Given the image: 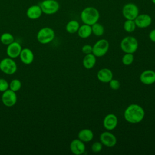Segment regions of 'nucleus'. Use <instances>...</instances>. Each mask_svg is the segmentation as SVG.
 I'll use <instances>...</instances> for the list:
<instances>
[{
	"label": "nucleus",
	"mask_w": 155,
	"mask_h": 155,
	"mask_svg": "<svg viewBox=\"0 0 155 155\" xmlns=\"http://www.w3.org/2000/svg\"><path fill=\"white\" fill-rule=\"evenodd\" d=\"M145 111L138 104H133L128 105L124 111V117L127 122L130 124H137L144 118Z\"/></svg>",
	"instance_id": "f257e3e1"
},
{
	"label": "nucleus",
	"mask_w": 155,
	"mask_h": 155,
	"mask_svg": "<svg viewBox=\"0 0 155 155\" xmlns=\"http://www.w3.org/2000/svg\"><path fill=\"white\" fill-rule=\"evenodd\" d=\"M81 18L85 24L92 25L99 20V12L94 7H86L82 11L81 13Z\"/></svg>",
	"instance_id": "f03ea898"
},
{
	"label": "nucleus",
	"mask_w": 155,
	"mask_h": 155,
	"mask_svg": "<svg viewBox=\"0 0 155 155\" xmlns=\"http://www.w3.org/2000/svg\"><path fill=\"white\" fill-rule=\"evenodd\" d=\"M120 48L125 53H134L138 48V41L133 36H126L120 42Z\"/></svg>",
	"instance_id": "7ed1b4c3"
},
{
	"label": "nucleus",
	"mask_w": 155,
	"mask_h": 155,
	"mask_svg": "<svg viewBox=\"0 0 155 155\" xmlns=\"http://www.w3.org/2000/svg\"><path fill=\"white\" fill-rule=\"evenodd\" d=\"M54 31L52 28L44 27L38 32L37 39L40 43L46 44L51 42L54 38Z\"/></svg>",
	"instance_id": "20e7f679"
},
{
	"label": "nucleus",
	"mask_w": 155,
	"mask_h": 155,
	"mask_svg": "<svg viewBox=\"0 0 155 155\" xmlns=\"http://www.w3.org/2000/svg\"><path fill=\"white\" fill-rule=\"evenodd\" d=\"M109 49V42L107 40L102 39L97 41L93 46L92 53L96 57L104 56Z\"/></svg>",
	"instance_id": "39448f33"
},
{
	"label": "nucleus",
	"mask_w": 155,
	"mask_h": 155,
	"mask_svg": "<svg viewBox=\"0 0 155 155\" xmlns=\"http://www.w3.org/2000/svg\"><path fill=\"white\" fill-rule=\"evenodd\" d=\"M0 70L5 74L11 75L16 71L17 65L12 58H6L0 62Z\"/></svg>",
	"instance_id": "423d86ee"
},
{
	"label": "nucleus",
	"mask_w": 155,
	"mask_h": 155,
	"mask_svg": "<svg viewBox=\"0 0 155 155\" xmlns=\"http://www.w3.org/2000/svg\"><path fill=\"white\" fill-rule=\"evenodd\" d=\"M42 12L47 15H52L58 12L59 8V3L55 0H44L39 5Z\"/></svg>",
	"instance_id": "0eeeda50"
},
{
	"label": "nucleus",
	"mask_w": 155,
	"mask_h": 155,
	"mask_svg": "<svg viewBox=\"0 0 155 155\" xmlns=\"http://www.w3.org/2000/svg\"><path fill=\"white\" fill-rule=\"evenodd\" d=\"M123 16L128 20H134L139 15L138 7L133 3L125 4L122 8Z\"/></svg>",
	"instance_id": "6e6552de"
},
{
	"label": "nucleus",
	"mask_w": 155,
	"mask_h": 155,
	"mask_svg": "<svg viewBox=\"0 0 155 155\" xmlns=\"http://www.w3.org/2000/svg\"><path fill=\"white\" fill-rule=\"evenodd\" d=\"M2 102L6 107H10L13 106L17 101V96L15 91L12 90H7L4 91L1 97Z\"/></svg>",
	"instance_id": "1a4fd4ad"
},
{
	"label": "nucleus",
	"mask_w": 155,
	"mask_h": 155,
	"mask_svg": "<svg viewBox=\"0 0 155 155\" xmlns=\"http://www.w3.org/2000/svg\"><path fill=\"white\" fill-rule=\"evenodd\" d=\"M99 139L102 145L107 147H113L117 143L116 136L109 131L102 132L100 135Z\"/></svg>",
	"instance_id": "9d476101"
},
{
	"label": "nucleus",
	"mask_w": 155,
	"mask_h": 155,
	"mask_svg": "<svg viewBox=\"0 0 155 155\" xmlns=\"http://www.w3.org/2000/svg\"><path fill=\"white\" fill-rule=\"evenodd\" d=\"M70 148L71 153L75 155L82 154L85 151V146L84 142L79 139H73L71 142Z\"/></svg>",
	"instance_id": "9b49d317"
},
{
	"label": "nucleus",
	"mask_w": 155,
	"mask_h": 155,
	"mask_svg": "<svg viewBox=\"0 0 155 155\" xmlns=\"http://www.w3.org/2000/svg\"><path fill=\"white\" fill-rule=\"evenodd\" d=\"M117 117L114 114H108L104 119L103 126L108 131L114 130L117 125Z\"/></svg>",
	"instance_id": "f8f14e48"
},
{
	"label": "nucleus",
	"mask_w": 155,
	"mask_h": 155,
	"mask_svg": "<svg viewBox=\"0 0 155 155\" xmlns=\"http://www.w3.org/2000/svg\"><path fill=\"white\" fill-rule=\"evenodd\" d=\"M140 82L145 85H151L155 82V71L152 70H146L140 75Z\"/></svg>",
	"instance_id": "ddd939ff"
},
{
	"label": "nucleus",
	"mask_w": 155,
	"mask_h": 155,
	"mask_svg": "<svg viewBox=\"0 0 155 155\" xmlns=\"http://www.w3.org/2000/svg\"><path fill=\"white\" fill-rule=\"evenodd\" d=\"M21 50L22 47L20 44L18 42L13 41L12 43L8 45L7 54L10 58H16L20 55Z\"/></svg>",
	"instance_id": "4468645a"
},
{
	"label": "nucleus",
	"mask_w": 155,
	"mask_h": 155,
	"mask_svg": "<svg viewBox=\"0 0 155 155\" xmlns=\"http://www.w3.org/2000/svg\"><path fill=\"white\" fill-rule=\"evenodd\" d=\"M151 18L147 14H142L138 15L134 19L136 25L139 28H146L150 25L151 24Z\"/></svg>",
	"instance_id": "2eb2a0df"
},
{
	"label": "nucleus",
	"mask_w": 155,
	"mask_h": 155,
	"mask_svg": "<svg viewBox=\"0 0 155 155\" xmlns=\"http://www.w3.org/2000/svg\"><path fill=\"white\" fill-rule=\"evenodd\" d=\"M113 77V72L111 70L107 68H103L100 69L97 73V79L104 83L109 82Z\"/></svg>",
	"instance_id": "dca6fc26"
},
{
	"label": "nucleus",
	"mask_w": 155,
	"mask_h": 155,
	"mask_svg": "<svg viewBox=\"0 0 155 155\" xmlns=\"http://www.w3.org/2000/svg\"><path fill=\"white\" fill-rule=\"evenodd\" d=\"M19 56L21 61L26 65L30 64L34 60V54L32 51L28 48L22 49Z\"/></svg>",
	"instance_id": "f3484780"
},
{
	"label": "nucleus",
	"mask_w": 155,
	"mask_h": 155,
	"mask_svg": "<svg viewBox=\"0 0 155 155\" xmlns=\"http://www.w3.org/2000/svg\"><path fill=\"white\" fill-rule=\"evenodd\" d=\"M42 11L39 5H34L30 7L27 10V16L31 19H36L42 15Z\"/></svg>",
	"instance_id": "a211bd4d"
},
{
	"label": "nucleus",
	"mask_w": 155,
	"mask_h": 155,
	"mask_svg": "<svg viewBox=\"0 0 155 155\" xmlns=\"http://www.w3.org/2000/svg\"><path fill=\"white\" fill-rule=\"evenodd\" d=\"M93 131L88 128L82 129L78 133V139L84 142H88L93 139Z\"/></svg>",
	"instance_id": "6ab92c4d"
},
{
	"label": "nucleus",
	"mask_w": 155,
	"mask_h": 155,
	"mask_svg": "<svg viewBox=\"0 0 155 155\" xmlns=\"http://www.w3.org/2000/svg\"><path fill=\"white\" fill-rule=\"evenodd\" d=\"M96 62V58L93 53L85 54L82 60V65L86 69H91L93 68Z\"/></svg>",
	"instance_id": "aec40b11"
},
{
	"label": "nucleus",
	"mask_w": 155,
	"mask_h": 155,
	"mask_svg": "<svg viewBox=\"0 0 155 155\" xmlns=\"http://www.w3.org/2000/svg\"><path fill=\"white\" fill-rule=\"evenodd\" d=\"M77 32H78V36L80 38H81L82 39L87 38L92 33L91 27V25L84 24V25L79 27Z\"/></svg>",
	"instance_id": "412c9836"
},
{
	"label": "nucleus",
	"mask_w": 155,
	"mask_h": 155,
	"mask_svg": "<svg viewBox=\"0 0 155 155\" xmlns=\"http://www.w3.org/2000/svg\"><path fill=\"white\" fill-rule=\"evenodd\" d=\"M79 27V23L77 21L72 20L67 23L65 27V29L68 33L70 34H73L78 31Z\"/></svg>",
	"instance_id": "4be33fe9"
},
{
	"label": "nucleus",
	"mask_w": 155,
	"mask_h": 155,
	"mask_svg": "<svg viewBox=\"0 0 155 155\" xmlns=\"http://www.w3.org/2000/svg\"><path fill=\"white\" fill-rule=\"evenodd\" d=\"M0 41L4 45H8L14 41V37L10 33H4L0 37Z\"/></svg>",
	"instance_id": "5701e85b"
},
{
	"label": "nucleus",
	"mask_w": 155,
	"mask_h": 155,
	"mask_svg": "<svg viewBox=\"0 0 155 155\" xmlns=\"http://www.w3.org/2000/svg\"><path fill=\"white\" fill-rule=\"evenodd\" d=\"M91 30L92 33L97 36H101L103 35L104 33V27L101 24L97 22L91 25Z\"/></svg>",
	"instance_id": "b1692460"
},
{
	"label": "nucleus",
	"mask_w": 155,
	"mask_h": 155,
	"mask_svg": "<svg viewBox=\"0 0 155 155\" xmlns=\"http://www.w3.org/2000/svg\"><path fill=\"white\" fill-rule=\"evenodd\" d=\"M136 24L134 20L127 19L124 24V28L128 33L133 32L136 28Z\"/></svg>",
	"instance_id": "393cba45"
},
{
	"label": "nucleus",
	"mask_w": 155,
	"mask_h": 155,
	"mask_svg": "<svg viewBox=\"0 0 155 155\" xmlns=\"http://www.w3.org/2000/svg\"><path fill=\"white\" fill-rule=\"evenodd\" d=\"M134 61V56L133 53H125L122 58V62L125 65H130L132 64Z\"/></svg>",
	"instance_id": "a878e982"
},
{
	"label": "nucleus",
	"mask_w": 155,
	"mask_h": 155,
	"mask_svg": "<svg viewBox=\"0 0 155 155\" xmlns=\"http://www.w3.org/2000/svg\"><path fill=\"white\" fill-rule=\"evenodd\" d=\"M21 85H22L21 82L19 79H15L10 82L9 84V87L10 90L16 92L21 89Z\"/></svg>",
	"instance_id": "bb28decb"
},
{
	"label": "nucleus",
	"mask_w": 155,
	"mask_h": 155,
	"mask_svg": "<svg viewBox=\"0 0 155 155\" xmlns=\"http://www.w3.org/2000/svg\"><path fill=\"white\" fill-rule=\"evenodd\" d=\"M103 145L101 142H95L91 145V150L93 153H97L100 152L102 149Z\"/></svg>",
	"instance_id": "cd10ccee"
},
{
	"label": "nucleus",
	"mask_w": 155,
	"mask_h": 155,
	"mask_svg": "<svg viewBox=\"0 0 155 155\" xmlns=\"http://www.w3.org/2000/svg\"><path fill=\"white\" fill-rule=\"evenodd\" d=\"M108 83L110 88L113 90H117L120 88V84L117 79H112Z\"/></svg>",
	"instance_id": "c85d7f7f"
},
{
	"label": "nucleus",
	"mask_w": 155,
	"mask_h": 155,
	"mask_svg": "<svg viewBox=\"0 0 155 155\" xmlns=\"http://www.w3.org/2000/svg\"><path fill=\"white\" fill-rule=\"evenodd\" d=\"M9 87V84L8 82L4 79L0 78V91L4 92L7 90Z\"/></svg>",
	"instance_id": "c756f323"
},
{
	"label": "nucleus",
	"mask_w": 155,
	"mask_h": 155,
	"mask_svg": "<svg viewBox=\"0 0 155 155\" xmlns=\"http://www.w3.org/2000/svg\"><path fill=\"white\" fill-rule=\"evenodd\" d=\"M92 51H93V47L89 44H86L84 45L82 47V52L85 55V54H90L92 53Z\"/></svg>",
	"instance_id": "7c9ffc66"
},
{
	"label": "nucleus",
	"mask_w": 155,
	"mask_h": 155,
	"mask_svg": "<svg viewBox=\"0 0 155 155\" xmlns=\"http://www.w3.org/2000/svg\"><path fill=\"white\" fill-rule=\"evenodd\" d=\"M149 38L153 42H155V29L151 30L149 33Z\"/></svg>",
	"instance_id": "2f4dec72"
},
{
	"label": "nucleus",
	"mask_w": 155,
	"mask_h": 155,
	"mask_svg": "<svg viewBox=\"0 0 155 155\" xmlns=\"http://www.w3.org/2000/svg\"><path fill=\"white\" fill-rule=\"evenodd\" d=\"M152 1H153V2L155 4V0H152Z\"/></svg>",
	"instance_id": "473e14b6"
}]
</instances>
